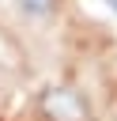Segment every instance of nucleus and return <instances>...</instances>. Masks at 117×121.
Masks as SVG:
<instances>
[{
	"mask_svg": "<svg viewBox=\"0 0 117 121\" xmlns=\"http://www.w3.org/2000/svg\"><path fill=\"white\" fill-rule=\"evenodd\" d=\"M45 106H49V113H53V117H60V121H79V117H83V106L75 102V95H72V91H53Z\"/></svg>",
	"mask_w": 117,
	"mask_h": 121,
	"instance_id": "1",
	"label": "nucleus"
},
{
	"mask_svg": "<svg viewBox=\"0 0 117 121\" xmlns=\"http://www.w3.org/2000/svg\"><path fill=\"white\" fill-rule=\"evenodd\" d=\"M15 11L30 23H45L53 11H57V0H15Z\"/></svg>",
	"mask_w": 117,
	"mask_h": 121,
	"instance_id": "2",
	"label": "nucleus"
},
{
	"mask_svg": "<svg viewBox=\"0 0 117 121\" xmlns=\"http://www.w3.org/2000/svg\"><path fill=\"white\" fill-rule=\"evenodd\" d=\"M106 8H109V11H113V15H117V0H106Z\"/></svg>",
	"mask_w": 117,
	"mask_h": 121,
	"instance_id": "3",
	"label": "nucleus"
}]
</instances>
